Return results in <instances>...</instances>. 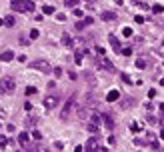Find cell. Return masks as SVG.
Returning <instances> with one entry per match:
<instances>
[{
	"label": "cell",
	"mask_w": 164,
	"mask_h": 152,
	"mask_svg": "<svg viewBox=\"0 0 164 152\" xmlns=\"http://www.w3.org/2000/svg\"><path fill=\"white\" fill-rule=\"evenodd\" d=\"M12 10L14 12H34V2L32 0H12Z\"/></svg>",
	"instance_id": "obj_1"
},
{
	"label": "cell",
	"mask_w": 164,
	"mask_h": 152,
	"mask_svg": "<svg viewBox=\"0 0 164 152\" xmlns=\"http://www.w3.org/2000/svg\"><path fill=\"white\" fill-rule=\"evenodd\" d=\"M16 88V80L12 76H2L0 78V92L2 94H12Z\"/></svg>",
	"instance_id": "obj_2"
},
{
	"label": "cell",
	"mask_w": 164,
	"mask_h": 152,
	"mask_svg": "<svg viewBox=\"0 0 164 152\" xmlns=\"http://www.w3.org/2000/svg\"><path fill=\"white\" fill-rule=\"evenodd\" d=\"M84 150H88V152H92V150H102V152H106V148L102 146V142H100V136H92V138L84 144Z\"/></svg>",
	"instance_id": "obj_3"
},
{
	"label": "cell",
	"mask_w": 164,
	"mask_h": 152,
	"mask_svg": "<svg viewBox=\"0 0 164 152\" xmlns=\"http://www.w3.org/2000/svg\"><path fill=\"white\" fill-rule=\"evenodd\" d=\"M96 66H98V70H114V64L108 60L106 54H98L96 56Z\"/></svg>",
	"instance_id": "obj_4"
},
{
	"label": "cell",
	"mask_w": 164,
	"mask_h": 152,
	"mask_svg": "<svg viewBox=\"0 0 164 152\" xmlns=\"http://www.w3.org/2000/svg\"><path fill=\"white\" fill-rule=\"evenodd\" d=\"M82 104H84L86 108H90L92 112H94V110L98 108V98H96V96H94L92 92H88V94L84 96V98H82Z\"/></svg>",
	"instance_id": "obj_5"
},
{
	"label": "cell",
	"mask_w": 164,
	"mask_h": 152,
	"mask_svg": "<svg viewBox=\"0 0 164 152\" xmlns=\"http://www.w3.org/2000/svg\"><path fill=\"white\" fill-rule=\"evenodd\" d=\"M30 68L32 70H38V72H50L52 68H50V62H46V60H34L30 62Z\"/></svg>",
	"instance_id": "obj_6"
},
{
	"label": "cell",
	"mask_w": 164,
	"mask_h": 152,
	"mask_svg": "<svg viewBox=\"0 0 164 152\" xmlns=\"http://www.w3.org/2000/svg\"><path fill=\"white\" fill-rule=\"evenodd\" d=\"M74 102H76V94H72L70 98H68V102H66L64 110H62V120H68V116H70V110H72Z\"/></svg>",
	"instance_id": "obj_7"
},
{
	"label": "cell",
	"mask_w": 164,
	"mask_h": 152,
	"mask_svg": "<svg viewBox=\"0 0 164 152\" xmlns=\"http://www.w3.org/2000/svg\"><path fill=\"white\" fill-rule=\"evenodd\" d=\"M90 114H92V110H90V108H86V106L80 102V104H78V118L80 120H88V118H90Z\"/></svg>",
	"instance_id": "obj_8"
},
{
	"label": "cell",
	"mask_w": 164,
	"mask_h": 152,
	"mask_svg": "<svg viewBox=\"0 0 164 152\" xmlns=\"http://www.w3.org/2000/svg\"><path fill=\"white\" fill-rule=\"evenodd\" d=\"M18 144L24 148V150H28L30 148V136H28L26 132H20L18 134Z\"/></svg>",
	"instance_id": "obj_9"
},
{
	"label": "cell",
	"mask_w": 164,
	"mask_h": 152,
	"mask_svg": "<svg viewBox=\"0 0 164 152\" xmlns=\"http://www.w3.org/2000/svg\"><path fill=\"white\" fill-rule=\"evenodd\" d=\"M44 106L46 108H56V106H58V96H50V94H48L44 98Z\"/></svg>",
	"instance_id": "obj_10"
},
{
	"label": "cell",
	"mask_w": 164,
	"mask_h": 152,
	"mask_svg": "<svg viewBox=\"0 0 164 152\" xmlns=\"http://www.w3.org/2000/svg\"><path fill=\"white\" fill-rule=\"evenodd\" d=\"M108 42H110V44H112V48H114L116 52H122V46H120V40L116 38L114 34H110V36H108Z\"/></svg>",
	"instance_id": "obj_11"
},
{
	"label": "cell",
	"mask_w": 164,
	"mask_h": 152,
	"mask_svg": "<svg viewBox=\"0 0 164 152\" xmlns=\"http://www.w3.org/2000/svg\"><path fill=\"white\" fill-rule=\"evenodd\" d=\"M102 116V122H104V126L108 128V130H114V120L108 116V114H100Z\"/></svg>",
	"instance_id": "obj_12"
},
{
	"label": "cell",
	"mask_w": 164,
	"mask_h": 152,
	"mask_svg": "<svg viewBox=\"0 0 164 152\" xmlns=\"http://www.w3.org/2000/svg\"><path fill=\"white\" fill-rule=\"evenodd\" d=\"M146 144L150 146L152 150H158V142H156V140H154V136H152L150 132H146Z\"/></svg>",
	"instance_id": "obj_13"
},
{
	"label": "cell",
	"mask_w": 164,
	"mask_h": 152,
	"mask_svg": "<svg viewBox=\"0 0 164 152\" xmlns=\"http://www.w3.org/2000/svg\"><path fill=\"white\" fill-rule=\"evenodd\" d=\"M120 98V92L118 90H110V92L106 94V102H116Z\"/></svg>",
	"instance_id": "obj_14"
},
{
	"label": "cell",
	"mask_w": 164,
	"mask_h": 152,
	"mask_svg": "<svg viewBox=\"0 0 164 152\" xmlns=\"http://www.w3.org/2000/svg\"><path fill=\"white\" fill-rule=\"evenodd\" d=\"M100 18L104 20V22H112V20L118 18V16H116V12H102L100 14Z\"/></svg>",
	"instance_id": "obj_15"
},
{
	"label": "cell",
	"mask_w": 164,
	"mask_h": 152,
	"mask_svg": "<svg viewBox=\"0 0 164 152\" xmlns=\"http://www.w3.org/2000/svg\"><path fill=\"white\" fill-rule=\"evenodd\" d=\"M12 58H14V52H12V50H4V52L0 54V60H4V62H10Z\"/></svg>",
	"instance_id": "obj_16"
},
{
	"label": "cell",
	"mask_w": 164,
	"mask_h": 152,
	"mask_svg": "<svg viewBox=\"0 0 164 152\" xmlns=\"http://www.w3.org/2000/svg\"><path fill=\"white\" fill-rule=\"evenodd\" d=\"M84 54H86V50H78V52H76V56H74V62H76V64H82V58H84Z\"/></svg>",
	"instance_id": "obj_17"
},
{
	"label": "cell",
	"mask_w": 164,
	"mask_h": 152,
	"mask_svg": "<svg viewBox=\"0 0 164 152\" xmlns=\"http://www.w3.org/2000/svg\"><path fill=\"white\" fill-rule=\"evenodd\" d=\"M60 42H62V46H72V38L68 34H62V40Z\"/></svg>",
	"instance_id": "obj_18"
},
{
	"label": "cell",
	"mask_w": 164,
	"mask_h": 152,
	"mask_svg": "<svg viewBox=\"0 0 164 152\" xmlns=\"http://www.w3.org/2000/svg\"><path fill=\"white\" fill-rule=\"evenodd\" d=\"M132 104H134V98H130V96H128V98H122V102H120L122 108H128V106H132Z\"/></svg>",
	"instance_id": "obj_19"
},
{
	"label": "cell",
	"mask_w": 164,
	"mask_h": 152,
	"mask_svg": "<svg viewBox=\"0 0 164 152\" xmlns=\"http://www.w3.org/2000/svg\"><path fill=\"white\" fill-rule=\"evenodd\" d=\"M152 12H154V14L164 12V6H162V4H152Z\"/></svg>",
	"instance_id": "obj_20"
},
{
	"label": "cell",
	"mask_w": 164,
	"mask_h": 152,
	"mask_svg": "<svg viewBox=\"0 0 164 152\" xmlns=\"http://www.w3.org/2000/svg\"><path fill=\"white\" fill-rule=\"evenodd\" d=\"M4 26H14V16H6V18H4Z\"/></svg>",
	"instance_id": "obj_21"
},
{
	"label": "cell",
	"mask_w": 164,
	"mask_h": 152,
	"mask_svg": "<svg viewBox=\"0 0 164 152\" xmlns=\"http://www.w3.org/2000/svg\"><path fill=\"white\" fill-rule=\"evenodd\" d=\"M36 122H38V118H36V116H30V118H26V124H28V126H36Z\"/></svg>",
	"instance_id": "obj_22"
},
{
	"label": "cell",
	"mask_w": 164,
	"mask_h": 152,
	"mask_svg": "<svg viewBox=\"0 0 164 152\" xmlns=\"http://www.w3.org/2000/svg\"><path fill=\"white\" fill-rule=\"evenodd\" d=\"M52 72H54V76H56V78H60V76H62V68H60V66H54Z\"/></svg>",
	"instance_id": "obj_23"
},
{
	"label": "cell",
	"mask_w": 164,
	"mask_h": 152,
	"mask_svg": "<svg viewBox=\"0 0 164 152\" xmlns=\"http://www.w3.org/2000/svg\"><path fill=\"white\" fill-rule=\"evenodd\" d=\"M42 12L44 14H54V6H42Z\"/></svg>",
	"instance_id": "obj_24"
},
{
	"label": "cell",
	"mask_w": 164,
	"mask_h": 152,
	"mask_svg": "<svg viewBox=\"0 0 164 152\" xmlns=\"http://www.w3.org/2000/svg\"><path fill=\"white\" fill-rule=\"evenodd\" d=\"M122 36H126V38H130V36H132V30H130L128 26H126V28H122Z\"/></svg>",
	"instance_id": "obj_25"
},
{
	"label": "cell",
	"mask_w": 164,
	"mask_h": 152,
	"mask_svg": "<svg viewBox=\"0 0 164 152\" xmlns=\"http://www.w3.org/2000/svg\"><path fill=\"white\" fill-rule=\"evenodd\" d=\"M136 66H138V68H146V60H144V58H138V60H136Z\"/></svg>",
	"instance_id": "obj_26"
},
{
	"label": "cell",
	"mask_w": 164,
	"mask_h": 152,
	"mask_svg": "<svg viewBox=\"0 0 164 152\" xmlns=\"http://www.w3.org/2000/svg\"><path fill=\"white\" fill-rule=\"evenodd\" d=\"M134 22H136V24H144V16L136 14V16H134Z\"/></svg>",
	"instance_id": "obj_27"
},
{
	"label": "cell",
	"mask_w": 164,
	"mask_h": 152,
	"mask_svg": "<svg viewBox=\"0 0 164 152\" xmlns=\"http://www.w3.org/2000/svg\"><path fill=\"white\" fill-rule=\"evenodd\" d=\"M88 130H90V132H98V124L90 122V124H88Z\"/></svg>",
	"instance_id": "obj_28"
},
{
	"label": "cell",
	"mask_w": 164,
	"mask_h": 152,
	"mask_svg": "<svg viewBox=\"0 0 164 152\" xmlns=\"http://www.w3.org/2000/svg\"><path fill=\"white\" fill-rule=\"evenodd\" d=\"M32 94H36V88H34V86H28L26 88V96H32Z\"/></svg>",
	"instance_id": "obj_29"
},
{
	"label": "cell",
	"mask_w": 164,
	"mask_h": 152,
	"mask_svg": "<svg viewBox=\"0 0 164 152\" xmlns=\"http://www.w3.org/2000/svg\"><path fill=\"white\" fill-rule=\"evenodd\" d=\"M38 36H40V32L36 28H32V30H30V38H38Z\"/></svg>",
	"instance_id": "obj_30"
},
{
	"label": "cell",
	"mask_w": 164,
	"mask_h": 152,
	"mask_svg": "<svg viewBox=\"0 0 164 152\" xmlns=\"http://www.w3.org/2000/svg\"><path fill=\"white\" fill-rule=\"evenodd\" d=\"M86 80H88V82H90V84H92V86H96V82H94V76H92V74H90V72L86 74Z\"/></svg>",
	"instance_id": "obj_31"
},
{
	"label": "cell",
	"mask_w": 164,
	"mask_h": 152,
	"mask_svg": "<svg viewBox=\"0 0 164 152\" xmlns=\"http://www.w3.org/2000/svg\"><path fill=\"white\" fill-rule=\"evenodd\" d=\"M74 16H76V18H82V10H80V8H74Z\"/></svg>",
	"instance_id": "obj_32"
},
{
	"label": "cell",
	"mask_w": 164,
	"mask_h": 152,
	"mask_svg": "<svg viewBox=\"0 0 164 152\" xmlns=\"http://www.w3.org/2000/svg\"><path fill=\"white\" fill-rule=\"evenodd\" d=\"M32 138L34 140H40V138H42V134H40L38 130H34V132H32Z\"/></svg>",
	"instance_id": "obj_33"
},
{
	"label": "cell",
	"mask_w": 164,
	"mask_h": 152,
	"mask_svg": "<svg viewBox=\"0 0 164 152\" xmlns=\"http://www.w3.org/2000/svg\"><path fill=\"white\" fill-rule=\"evenodd\" d=\"M6 144H8V140L4 138V136H0V148H4Z\"/></svg>",
	"instance_id": "obj_34"
},
{
	"label": "cell",
	"mask_w": 164,
	"mask_h": 152,
	"mask_svg": "<svg viewBox=\"0 0 164 152\" xmlns=\"http://www.w3.org/2000/svg\"><path fill=\"white\" fill-rule=\"evenodd\" d=\"M92 22H94V20H92V18H90V16H86V18H84V26H90Z\"/></svg>",
	"instance_id": "obj_35"
},
{
	"label": "cell",
	"mask_w": 164,
	"mask_h": 152,
	"mask_svg": "<svg viewBox=\"0 0 164 152\" xmlns=\"http://www.w3.org/2000/svg\"><path fill=\"white\" fill-rule=\"evenodd\" d=\"M56 20H58V22H64V20H66V14H56Z\"/></svg>",
	"instance_id": "obj_36"
},
{
	"label": "cell",
	"mask_w": 164,
	"mask_h": 152,
	"mask_svg": "<svg viewBox=\"0 0 164 152\" xmlns=\"http://www.w3.org/2000/svg\"><path fill=\"white\" fill-rule=\"evenodd\" d=\"M122 54H124V56H130V54H132V48H122Z\"/></svg>",
	"instance_id": "obj_37"
},
{
	"label": "cell",
	"mask_w": 164,
	"mask_h": 152,
	"mask_svg": "<svg viewBox=\"0 0 164 152\" xmlns=\"http://www.w3.org/2000/svg\"><path fill=\"white\" fill-rule=\"evenodd\" d=\"M122 80H124L126 84H130V82H132V80H130V76H128V74H122Z\"/></svg>",
	"instance_id": "obj_38"
},
{
	"label": "cell",
	"mask_w": 164,
	"mask_h": 152,
	"mask_svg": "<svg viewBox=\"0 0 164 152\" xmlns=\"http://www.w3.org/2000/svg\"><path fill=\"white\" fill-rule=\"evenodd\" d=\"M130 130H132V132H138V130H140V126H138V124H132Z\"/></svg>",
	"instance_id": "obj_39"
},
{
	"label": "cell",
	"mask_w": 164,
	"mask_h": 152,
	"mask_svg": "<svg viewBox=\"0 0 164 152\" xmlns=\"http://www.w3.org/2000/svg\"><path fill=\"white\" fill-rule=\"evenodd\" d=\"M108 144L114 146V144H116V138H114V136H108Z\"/></svg>",
	"instance_id": "obj_40"
},
{
	"label": "cell",
	"mask_w": 164,
	"mask_h": 152,
	"mask_svg": "<svg viewBox=\"0 0 164 152\" xmlns=\"http://www.w3.org/2000/svg\"><path fill=\"white\" fill-rule=\"evenodd\" d=\"M146 120H148V122H150V124H154V122H156V118H154V116H152V114H148V118H146Z\"/></svg>",
	"instance_id": "obj_41"
},
{
	"label": "cell",
	"mask_w": 164,
	"mask_h": 152,
	"mask_svg": "<svg viewBox=\"0 0 164 152\" xmlns=\"http://www.w3.org/2000/svg\"><path fill=\"white\" fill-rule=\"evenodd\" d=\"M76 2H78V0H66V6H74Z\"/></svg>",
	"instance_id": "obj_42"
},
{
	"label": "cell",
	"mask_w": 164,
	"mask_h": 152,
	"mask_svg": "<svg viewBox=\"0 0 164 152\" xmlns=\"http://www.w3.org/2000/svg\"><path fill=\"white\" fill-rule=\"evenodd\" d=\"M6 128H8V132H14V130H16V126H14V124H8Z\"/></svg>",
	"instance_id": "obj_43"
},
{
	"label": "cell",
	"mask_w": 164,
	"mask_h": 152,
	"mask_svg": "<svg viewBox=\"0 0 164 152\" xmlns=\"http://www.w3.org/2000/svg\"><path fill=\"white\" fill-rule=\"evenodd\" d=\"M54 146H56L58 150H62V148H64V144H62V142H54Z\"/></svg>",
	"instance_id": "obj_44"
},
{
	"label": "cell",
	"mask_w": 164,
	"mask_h": 152,
	"mask_svg": "<svg viewBox=\"0 0 164 152\" xmlns=\"http://www.w3.org/2000/svg\"><path fill=\"white\" fill-rule=\"evenodd\" d=\"M158 136H160V138H162V140H164V128H162V132L158 134Z\"/></svg>",
	"instance_id": "obj_45"
},
{
	"label": "cell",
	"mask_w": 164,
	"mask_h": 152,
	"mask_svg": "<svg viewBox=\"0 0 164 152\" xmlns=\"http://www.w3.org/2000/svg\"><path fill=\"white\" fill-rule=\"evenodd\" d=\"M160 112H162V114H164V104H160Z\"/></svg>",
	"instance_id": "obj_46"
},
{
	"label": "cell",
	"mask_w": 164,
	"mask_h": 152,
	"mask_svg": "<svg viewBox=\"0 0 164 152\" xmlns=\"http://www.w3.org/2000/svg\"><path fill=\"white\" fill-rule=\"evenodd\" d=\"M2 24H4V20H2V18H0V26H2Z\"/></svg>",
	"instance_id": "obj_47"
},
{
	"label": "cell",
	"mask_w": 164,
	"mask_h": 152,
	"mask_svg": "<svg viewBox=\"0 0 164 152\" xmlns=\"http://www.w3.org/2000/svg\"><path fill=\"white\" fill-rule=\"evenodd\" d=\"M88 2H92V0H88Z\"/></svg>",
	"instance_id": "obj_48"
}]
</instances>
